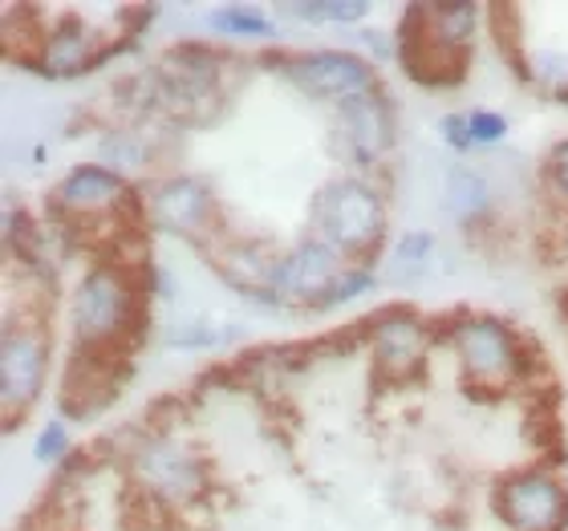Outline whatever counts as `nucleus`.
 I'll use <instances>...</instances> for the list:
<instances>
[{
  "label": "nucleus",
  "instance_id": "nucleus-1",
  "mask_svg": "<svg viewBox=\"0 0 568 531\" xmlns=\"http://www.w3.org/2000/svg\"><path fill=\"white\" fill-rule=\"evenodd\" d=\"M146 333V284L142 264L94 261L70 293V337L73 354L131 357Z\"/></svg>",
  "mask_w": 568,
  "mask_h": 531
},
{
  "label": "nucleus",
  "instance_id": "nucleus-2",
  "mask_svg": "<svg viewBox=\"0 0 568 531\" xmlns=\"http://www.w3.org/2000/svg\"><path fill=\"white\" fill-rule=\"evenodd\" d=\"M390 227V207L378 183L366 175H337L321 183L313 203H308V236L325 239L349 264H369L382 256Z\"/></svg>",
  "mask_w": 568,
  "mask_h": 531
},
{
  "label": "nucleus",
  "instance_id": "nucleus-3",
  "mask_svg": "<svg viewBox=\"0 0 568 531\" xmlns=\"http://www.w3.org/2000/svg\"><path fill=\"white\" fill-rule=\"evenodd\" d=\"M443 337L459 361L463 381L479 394L516 390L536 366V354L528 349L520 329L496 313H459L450 320V329H443Z\"/></svg>",
  "mask_w": 568,
  "mask_h": 531
},
{
  "label": "nucleus",
  "instance_id": "nucleus-4",
  "mask_svg": "<svg viewBox=\"0 0 568 531\" xmlns=\"http://www.w3.org/2000/svg\"><path fill=\"white\" fill-rule=\"evenodd\" d=\"M49 366H53V329L45 313H9L0 333V413L4 426H17L45 394Z\"/></svg>",
  "mask_w": 568,
  "mask_h": 531
},
{
  "label": "nucleus",
  "instance_id": "nucleus-5",
  "mask_svg": "<svg viewBox=\"0 0 568 531\" xmlns=\"http://www.w3.org/2000/svg\"><path fill=\"white\" fill-rule=\"evenodd\" d=\"M131 483L146 503L187 508L207 491V459L191 442H179L171 430H151L126 455Z\"/></svg>",
  "mask_w": 568,
  "mask_h": 531
},
{
  "label": "nucleus",
  "instance_id": "nucleus-6",
  "mask_svg": "<svg viewBox=\"0 0 568 531\" xmlns=\"http://www.w3.org/2000/svg\"><path fill=\"white\" fill-rule=\"evenodd\" d=\"M261 65L305 98L325 102L333 110L369 94V90H382L378 65L354 49H301V53H281V58L264 53Z\"/></svg>",
  "mask_w": 568,
  "mask_h": 531
},
{
  "label": "nucleus",
  "instance_id": "nucleus-7",
  "mask_svg": "<svg viewBox=\"0 0 568 531\" xmlns=\"http://www.w3.org/2000/svg\"><path fill=\"white\" fill-rule=\"evenodd\" d=\"M142 203H146V232H159V236L187 239V244L203 248L224 232V215H220L212 183L187 175V171L151 178L142 187Z\"/></svg>",
  "mask_w": 568,
  "mask_h": 531
},
{
  "label": "nucleus",
  "instance_id": "nucleus-8",
  "mask_svg": "<svg viewBox=\"0 0 568 531\" xmlns=\"http://www.w3.org/2000/svg\"><path fill=\"white\" fill-rule=\"evenodd\" d=\"M366 349L374 357V374L386 386H406L426 369V357L435 349V325L410 305H386L369 313Z\"/></svg>",
  "mask_w": 568,
  "mask_h": 531
},
{
  "label": "nucleus",
  "instance_id": "nucleus-9",
  "mask_svg": "<svg viewBox=\"0 0 568 531\" xmlns=\"http://www.w3.org/2000/svg\"><path fill=\"white\" fill-rule=\"evenodd\" d=\"M491 511L511 531H568V483L548 467H520L496 483Z\"/></svg>",
  "mask_w": 568,
  "mask_h": 531
},
{
  "label": "nucleus",
  "instance_id": "nucleus-10",
  "mask_svg": "<svg viewBox=\"0 0 568 531\" xmlns=\"http://www.w3.org/2000/svg\"><path fill=\"white\" fill-rule=\"evenodd\" d=\"M354 264L345 261L342 252L329 248L325 239L305 236L296 239L293 248L281 252L273 280V300L276 308H301V313H321L325 296Z\"/></svg>",
  "mask_w": 568,
  "mask_h": 531
},
{
  "label": "nucleus",
  "instance_id": "nucleus-11",
  "mask_svg": "<svg viewBox=\"0 0 568 531\" xmlns=\"http://www.w3.org/2000/svg\"><path fill=\"white\" fill-rule=\"evenodd\" d=\"M333 142H337V154L357 171L386 163L398 142V114H394L390 94L369 90L333 110Z\"/></svg>",
  "mask_w": 568,
  "mask_h": 531
},
{
  "label": "nucleus",
  "instance_id": "nucleus-12",
  "mask_svg": "<svg viewBox=\"0 0 568 531\" xmlns=\"http://www.w3.org/2000/svg\"><path fill=\"white\" fill-rule=\"evenodd\" d=\"M200 252L207 256L215 276H220L236 296H244V300H252V305H261V308H276L273 280H276L281 252H276L268 239L220 232V236H215L212 244H203Z\"/></svg>",
  "mask_w": 568,
  "mask_h": 531
},
{
  "label": "nucleus",
  "instance_id": "nucleus-13",
  "mask_svg": "<svg viewBox=\"0 0 568 531\" xmlns=\"http://www.w3.org/2000/svg\"><path fill=\"white\" fill-rule=\"evenodd\" d=\"M126 45H131L126 37L102 45L98 33L82 17L65 12V17H58V24H45V37H41L37 58L29 61V70L49 78V82H70V78H85V73H94L98 65H106V58L122 53Z\"/></svg>",
  "mask_w": 568,
  "mask_h": 531
},
{
  "label": "nucleus",
  "instance_id": "nucleus-14",
  "mask_svg": "<svg viewBox=\"0 0 568 531\" xmlns=\"http://www.w3.org/2000/svg\"><path fill=\"white\" fill-rule=\"evenodd\" d=\"M394 45H398L394 58H398L403 73L415 85H423V90H455V85H463L467 65H471V58L450 53V49L435 45V41L426 37L415 4H406L403 9V21H398V29H394Z\"/></svg>",
  "mask_w": 568,
  "mask_h": 531
},
{
  "label": "nucleus",
  "instance_id": "nucleus-15",
  "mask_svg": "<svg viewBox=\"0 0 568 531\" xmlns=\"http://www.w3.org/2000/svg\"><path fill=\"white\" fill-rule=\"evenodd\" d=\"M122 378H126V357H90L73 354L61 381V413L65 418H90L106 410L119 398Z\"/></svg>",
  "mask_w": 568,
  "mask_h": 531
},
{
  "label": "nucleus",
  "instance_id": "nucleus-16",
  "mask_svg": "<svg viewBox=\"0 0 568 531\" xmlns=\"http://www.w3.org/2000/svg\"><path fill=\"white\" fill-rule=\"evenodd\" d=\"M154 142L146 131H139V126H110V131L98 134L94 142V163H102L106 171H114L119 178H126V183H134V178H142L146 171L154 166Z\"/></svg>",
  "mask_w": 568,
  "mask_h": 531
},
{
  "label": "nucleus",
  "instance_id": "nucleus-17",
  "mask_svg": "<svg viewBox=\"0 0 568 531\" xmlns=\"http://www.w3.org/2000/svg\"><path fill=\"white\" fill-rule=\"evenodd\" d=\"M415 9H418V21H423L426 37H430L435 45L471 58V45H475V37H479V21L487 17V9L467 4V0H459V4H415Z\"/></svg>",
  "mask_w": 568,
  "mask_h": 531
},
{
  "label": "nucleus",
  "instance_id": "nucleus-18",
  "mask_svg": "<svg viewBox=\"0 0 568 531\" xmlns=\"http://www.w3.org/2000/svg\"><path fill=\"white\" fill-rule=\"evenodd\" d=\"M491 183H487L484 171H475V166H463L455 163L447 171V183H443V212L455 219L459 227H475L484 224L487 215H491Z\"/></svg>",
  "mask_w": 568,
  "mask_h": 531
},
{
  "label": "nucleus",
  "instance_id": "nucleus-19",
  "mask_svg": "<svg viewBox=\"0 0 568 531\" xmlns=\"http://www.w3.org/2000/svg\"><path fill=\"white\" fill-rule=\"evenodd\" d=\"M207 29L215 37H232V41H281L273 17L256 4H220L207 17Z\"/></svg>",
  "mask_w": 568,
  "mask_h": 531
},
{
  "label": "nucleus",
  "instance_id": "nucleus-20",
  "mask_svg": "<svg viewBox=\"0 0 568 531\" xmlns=\"http://www.w3.org/2000/svg\"><path fill=\"white\" fill-rule=\"evenodd\" d=\"M227 341H240V329L236 325H212V320L203 317H183V320H171L163 329V345L166 349H220Z\"/></svg>",
  "mask_w": 568,
  "mask_h": 531
},
{
  "label": "nucleus",
  "instance_id": "nucleus-21",
  "mask_svg": "<svg viewBox=\"0 0 568 531\" xmlns=\"http://www.w3.org/2000/svg\"><path fill=\"white\" fill-rule=\"evenodd\" d=\"M284 17H301L308 24H342V29H354L374 12V4L366 0H293V4H281Z\"/></svg>",
  "mask_w": 568,
  "mask_h": 531
},
{
  "label": "nucleus",
  "instance_id": "nucleus-22",
  "mask_svg": "<svg viewBox=\"0 0 568 531\" xmlns=\"http://www.w3.org/2000/svg\"><path fill=\"white\" fill-rule=\"evenodd\" d=\"M430 256H435V236H430L426 227H415V232H403V236L390 244L386 268H390V276H398V280H415V276L426 272Z\"/></svg>",
  "mask_w": 568,
  "mask_h": 531
},
{
  "label": "nucleus",
  "instance_id": "nucleus-23",
  "mask_svg": "<svg viewBox=\"0 0 568 531\" xmlns=\"http://www.w3.org/2000/svg\"><path fill=\"white\" fill-rule=\"evenodd\" d=\"M70 455H73V442H70V426H65V418H49L33 438V459L45 462V467H61Z\"/></svg>",
  "mask_w": 568,
  "mask_h": 531
},
{
  "label": "nucleus",
  "instance_id": "nucleus-24",
  "mask_svg": "<svg viewBox=\"0 0 568 531\" xmlns=\"http://www.w3.org/2000/svg\"><path fill=\"white\" fill-rule=\"evenodd\" d=\"M467 126H471V146H499L508 139V119L499 110H467Z\"/></svg>",
  "mask_w": 568,
  "mask_h": 531
},
{
  "label": "nucleus",
  "instance_id": "nucleus-25",
  "mask_svg": "<svg viewBox=\"0 0 568 531\" xmlns=\"http://www.w3.org/2000/svg\"><path fill=\"white\" fill-rule=\"evenodd\" d=\"M545 187L560 207H568V139H560L545 154Z\"/></svg>",
  "mask_w": 568,
  "mask_h": 531
},
{
  "label": "nucleus",
  "instance_id": "nucleus-26",
  "mask_svg": "<svg viewBox=\"0 0 568 531\" xmlns=\"http://www.w3.org/2000/svg\"><path fill=\"white\" fill-rule=\"evenodd\" d=\"M438 139H443V146H447V151H455V154L475 151L467 114H459V110H450V114H443V119H438Z\"/></svg>",
  "mask_w": 568,
  "mask_h": 531
},
{
  "label": "nucleus",
  "instance_id": "nucleus-27",
  "mask_svg": "<svg viewBox=\"0 0 568 531\" xmlns=\"http://www.w3.org/2000/svg\"><path fill=\"white\" fill-rule=\"evenodd\" d=\"M142 284H146V296H154V300H171L175 296V276L159 261H142Z\"/></svg>",
  "mask_w": 568,
  "mask_h": 531
},
{
  "label": "nucleus",
  "instance_id": "nucleus-28",
  "mask_svg": "<svg viewBox=\"0 0 568 531\" xmlns=\"http://www.w3.org/2000/svg\"><path fill=\"white\" fill-rule=\"evenodd\" d=\"M560 256L568 261V215H565V227H560Z\"/></svg>",
  "mask_w": 568,
  "mask_h": 531
},
{
  "label": "nucleus",
  "instance_id": "nucleus-29",
  "mask_svg": "<svg viewBox=\"0 0 568 531\" xmlns=\"http://www.w3.org/2000/svg\"><path fill=\"white\" fill-rule=\"evenodd\" d=\"M565 483H568V479H565Z\"/></svg>",
  "mask_w": 568,
  "mask_h": 531
}]
</instances>
